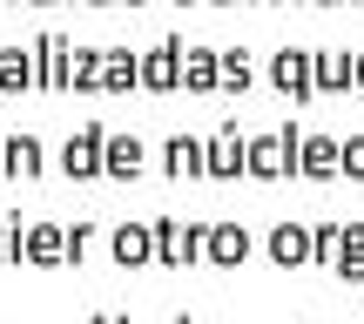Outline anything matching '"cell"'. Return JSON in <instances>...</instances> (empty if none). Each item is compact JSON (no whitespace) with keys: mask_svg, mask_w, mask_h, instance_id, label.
Returning <instances> with one entry per match:
<instances>
[{"mask_svg":"<svg viewBox=\"0 0 364 324\" xmlns=\"http://www.w3.org/2000/svg\"><path fill=\"white\" fill-rule=\"evenodd\" d=\"M203 176H209V182H236V176H250V135L236 129V122H223V129L203 142Z\"/></svg>","mask_w":364,"mask_h":324,"instance_id":"6da1fadb","label":"cell"},{"mask_svg":"<svg viewBox=\"0 0 364 324\" xmlns=\"http://www.w3.org/2000/svg\"><path fill=\"white\" fill-rule=\"evenodd\" d=\"M108 257H115V271H149L156 263V216H122L108 230Z\"/></svg>","mask_w":364,"mask_h":324,"instance_id":"7a4b0ae2","label":"cell"},{"mask_svg":"<svg viewBox=\"0 0 364 324\" xmlns=\"http://www.w3.org/2000/svg\"><path fill=\"white\" fill-rule=\"evenodd\" d=\"M270 81L290 102H311L317 95V48H277L270 54Z\"/></svg>","mask_w":364,"mask_h":324,"instance_id":"3957f363","label":"cell"},{"mask_svg":"<svg viewBox=\"0 0 364 324\" xmlns=\"http://www.w3.org/2000/svg\"><path fill=\"white\" fill-rule=\"evenodd\" d=\"M102 149H108V129H102V122L75 129V135L61 142V176H68V182H95V176H102Z\"/></svg>","mask_w":364,"mask_h":324,"instance_id":"277c9868","label":"cell"},{"mask_svg":"<svg viewBox=\"0 0 364 324\" xmlns=\"http://www.w3.org/2000/svg\"><path fill=\"white\" fill-rule=\"evenodd\" d=\"M250 250H257V236H250L236 216H209V244H203V263H209V271H236Z\"/></svg>","mask_w":364,"mask_h":324,"instance_id":"5b68a950","label":"cell"},{"mask_svg":"<svg viewBox=\"0 0 364 324\" xmlns=\"http://www.w3.org/2000/svg\"><path fill=\"white\" fill-rule=\"evenodd\" d=\"M297 176H304V182H338V176H344V142H338V135H311V129H304Z\"/></svg>","mask_w":364,"mask_h":324,"instance_id":"8992f818","label":"cell"},{"mask_svg":"<svg viewBox=\"0 0 364 324\" xmlns=\"http://www.w3.org/2000/svg\"><path fill=\"white\" fill-rule=\"evenodd\" d=\"M182 54H189V48H182L176 34L156 41V48L142 54V88H149V95H176V88H182Z\"/></svg>","mask_w":364,"mask_h":324,"instance_id":"52a82bcc","label":"cell"},{"mask_svg":"<svg viewBox=\"0 0 364 324\" xmlns=\"http://www.w3.org/2000/svg\"><path fill=\"white\" fill-rule=\"evenodd\" d=\"M68 263V223L34 216L27 223V271H61Z\"/></svg>","mask_w":364,"mask_h":324,"instance_id":"ba28073f","label":"cell"},{"mask_svg":"<svg viewBox=\"0 0 364 324\" xmlns=\"http://www.w3.org/2000/svg\"><path fill=\"white\" fill-rule=\"evenodd\" d=\"M263 250H270L277 271H304V263H311V223H304V216H284L270 236H263Z\"/></svg>","mask_w":364,"mask_h":324,"instance_id":"9c48e42d","label":"cell"},{"mask_svg":"<svg viewBox=\"0 0 364 324\" xmlns=\"http://www.w3.org/2000/svg\"><path fill=\"white\" fill-rule=\"evenodd\" d=\"M149 169V149H142V135H122V129H108V149H102V176H115V182H135Z\"/></svg>","mask_w":364,"mask_h":324,"instance_id":"30bf717a","label":"cell"},{"mask_svg":"<svg viewBox=\"0 0 364 324\" xmlns=\"http://www.w3.org/2000/svg\"><path fill=\"white\" fill-rule=\"evenodd\" d=\"M250 176L257 182H284V176H297V162H290V149H284V135H250Z\"/></svg>","mask_w":364,"mask_h":324,"instance_id":"8fae6325","label":"cell"},{"mask_svg":"<svg viewBox=\"0 0 364 324\" xmlns=\"http://www.w3.org/2000/svg\"><path fill=\"white\" fill-rule=\"evenodd\" d=\"M68 41L61 34H41L34 41V75H41V95H68Z\"/></svg>","mask_w":364,"mask_h":324,"instance_id":"7c38bea8","label":"cell"},{"mask_svg":"<svg viewBox=\"0 0 364 324\" xmlns=\"http://www.w3.org/2000/svg\"><path fill=\"white\" fill-rule=\"evenodd\" d=\"M223 48H189L182 54V95H223Z\"/></svg>","mask_w":364,"mask_h":324,"instance_id":"4fadbf2b","label":"cell"},{"mask_svg":"<svg viewBox=\"0 0 364 324\" xmlns=\"http://www.w3.org/2000/svg\"><path fill=\"white\" fill-rule=\"evenodd\" d=\"M358 54H344V48H317V95H344V88H358Z\"/></svg>","mask_w":364,"mask_h":324,"instance_id":"5bb4252c","label":"cell"},{"mask_svg":"<svg viewBox=\"0 0 364 324\" xmlns=\"http://www.w3.org/2000/svg\"><path fill=\"white\" fill-rule=\"evenodd\" d=\"M41 169H48V149H41V135H7V176L14 182H34L41 176Z\"/></svg>","mask_w":364,"mask_h":324,"instance_id":"9a60e30c","label":"cell"},{"mask_svg":"<svg viewBox=\"0 0 364 324\" xmlns=\"http://www.w3.org/2000/svg\"><path fill=\"white\" fill-rule=\"evenodd\" d=\"M129 88H142V54L108 48V61H102V95H129Z\"/></svg>","mask_w":364,"mask_h":324,"instance_id":"2e32d148","label":"cell"},{"mask_svg":"<svg viewBox=\"0 0 364 324\" xmlns=\"http://www.w3.org/2000/svg\"><path fill=\"white\" fill-rule=\"evenodd\" d=\"M27 88H41L34 48H0V95H27Z\"/></svg>","mask_w":364,"mask_h":324,"instance_id":"e0dca14e","label":"cell"},{"mask_svg":"<svg viewBox=\"0 0 364 324\" xmlns=\"http://www.w3.org/2000/svg\"><path fill=\"white\" fill-rule=\"evenodd\" d=\"M162 169H169L176 182H196L203 176V142H196V135H169V142H162Z\"/></svg>","mask_w":364,"mask_h":324,"instance_id":"ac0fdd59","label":"cell"},{"mask_svg":"<svg viewBox=\"0 0 364 324\" xmlns=\"http://www.w3.org/2000/svg\"><path fill=\"white\" fill-rule=\"evenodd\" d=\"M102 61H108V48H75L68 54V88L75 95H102Z\"/></svg>","mask_w":364,"mask_h":324,"instance_id":"d6986e66","label":"cell"},{"mask_svg":"<svg viewBox=\"0 0 364 324\" xmlns=\"http://www.w3.org/2000/svg\"><path fill=\"white\" fill-rule=\"evenodd\" d=\"M311 263L317 271H338L344 263V223H311Z\"/></svg>","mask_w":364,"mask_h":324,"instance_id":"ffe728a7","label":"cell"},{"mask_svg":"<svg viewBox=\"0 0 364 324\" xmlns=\"http://www.w3.org/2000/svg\"><path fill=\"white\" fill-rule=\"evenodd\" d=\"M0 263L7 271H27V223L21 216H0Z\"/></svg>","mask_w":364,"mask_h":324,"instance_id":"44dd1931","label":"cell"},{"mask_svg":"<svg viewBox=\"0 0 364 324\" xmlns=\"http://www.w3.org/2000/svg\"><path fill=\"white\" fill-rule=\"evenodd\" d=\"M156 263L162 271H182V223L176 216H156Z\"/></svg>","mask_w":364,"mask_h":324,"instance_id":"7402d4cb","label":"cell"},{"mask_svg":"<svg viewBox=\"0 0 364 324\" xmlns=\"http://www.w3.org/2000/svg\"><path fill=\"white\" fill-rule=\"evenodd\" d=\"M216 61H223V95H243L250 81H257V68H250V54H243V48H223Z\"/></svg>","mask_w":364,"mask_h":324,"instance_id":"603a6c76","label":"cell"},{"mask_svg":"<svg viewBox=\"0 0 364 324\" xmlns=\"http://www.w3.org/2000/svg\"><path fill=\"white\" fill-rule=\"evenodd\" d=\"M88 244H95V223L75 216V223H68V263H75V271H81V257H88Z\"/></svg>","mask_w":364,"mask_h":324,"instance_id":"cb8c5ba5","label":"cell"},{"mask_svg":"<svg viewBox=\"0 0 364 324\" xmlns=\"http://www.w3.org/2000/svg\"><path fill=\"white\" fill-rule=\"evenodd\" d=\"M344 176L364 182V135H344Z\"/></svg>","mask_w":364,"mask_h":324,"instance_id":"d4e9b609","label":"cell"},{"mask_svg":"<svg viewBox=\"0 0 364 324\" xmlns=\"http://www.w3.org/2000/svg\"><path fill=\"white\" fill-rule=\"evenodd\" d=\"M338 277H344V284H364V257H344V263H338Z\"/></svg>","mask_w":364,"mask_h":324,"instance_id":"484cf974","label":"cell"},{"mask_svg":"<svg viewBox=\"0 0 364 324\" xmlns=\"http://www.w3.org/2000/svg\"><path fill=\"white\" fill-rule=\"evenodd\" d=\"M351 68H358V95H364V48H358V61H351Z\"/></svg>","mask_w":364,"mask_h":324,"instance_id":"4316f807","label":"cell"},{"mask_svg":"<svg viewBox=\"0 0 364 324\" xmlns=\"http://www.w3.org/2000/svg\"><path fill=\"white\" fill-rule=\"evenodd\" d=\"M81 7H122V0H81Z\"/></svg>","mask_w":364,"mask_h":324,"instance_id":"83f0119b","label":"cell"},{"mask_svg":"<svg viewBox=\"0 0 364 324\" xmlns=\"http://www.w3.org/2000/svg\"><path fill=\"white\" fill-rule=\"evenodd\" d=\"M304 7H338V0H304Z\"/></svg>","mask_w":364,"mask_h":324,"instance_id":"f1b7e54d","label":"cell"},{"mask_svg":"<svg viewBox=\"0 0 364 324\" xmlns=\"http://www.w3.org/2000/svg\"><path fill=\"white\" fill-rule=\"evenodd\" d=\"M0 176H7V142H0Z\"/></svg>","mask_w":364,"mask_h":324,"instance_id":"f546056e","label":"cell"},{"mask_svg":"<svg viewBox=\"0 0 364 324\" xmlns=\"http://www.w3.org/2000/svg\"><path fill=\"white\" fill-rule=\"evenodd\" d=\"M209 7H236V0H209Z\"/></svg>","mask_w":364,"mask_h":324,"instance_id":"4dcf8cb0","label":"cell"},{"mask_svg":"<svg viewBox=\"0 0 364 324\" xmlns=\"http://www.w3.org/2000/svg\"><path fill=\"white\" fill-rule=\"evenodd\" d=\"M27 7H54V0H27Z\"/></svg>","mask_w":364,"mask_h":324,"instance_id":"1f68e13d","label":"cell"},{"mask_svg":"<svg viewBox=\"0 0 364 324\" xmlns=\"http://www.w3.org/2000/svg\"><path fill=\"white\" fill-rule=\"evenodd\" d=\"M182 7H209V0H182Z\"/></svg>","mask_w":364,"mask_h":324,"instance_id":"d6a6232c","label":"cell"},{"mask_svg":"<svg viewBox=\"0 0 364 324\" xmlns=\"http://www.w3.org/2000/svg\"><path fill=\"white\" fill-rule=\"evenodd\" d=\"M250 7H277V0H250Z\"/></svg>","mask_w":364,"mask_h":324,"instance_id":"836d02e7","label":"cell"},{"mask_svg":"<svg viewBox=\"0 0 364 324\" xmlns=\"http://www.w3.org/2000/svg\"><path fill=\"white\" fill-rule=\"evenodd\" d=\"M169 324H196V318H169Z\"/></svg>","mask_w":364,"mask_h":324,"instance_id":"e575fe53","label":"cell"},{"mask_svg":"<svg viewBox=\"0 0 364 324\" xmlns=\"http://www.w3.org/2000/svg\"><path fill=\"white\" fill-rule=\"evenodd\" d=\"M122 7H142V0H122Z\"/></svg>","mask_w":364,"mask_h":324,"instance_id":"d590c367","label":"cell"},{"mask_svg":"<svg viewBox=\"0 0 364 324\" xmlns=\"http://www.w3.org/2000/svg\"><path fill=\"white\" fill-rule=\"evenodd\" d=\"M108 324H129V318H108Z\"/></svg>","mask_w":364,"mask_h":324,"instance_id":"8d00e7d4","label":"cell"},{"mask_svg":"<svg viewBox=\"0 0 364 324\" xmlns=\"http://www.w3.org/2000/svg\"><path fill=\"white\" fill-rule=\"evenodd\" d=\"M88 324H108V318H88Z\"/></svg>","mask_w":364,"mask_h":324,"instance_id":"74e56055","label":"cell"},{"mask_svg":"<svg viewBox=\"0 0 364 324\" xmlns=\"http://www.w3.org/2000/svg\"><path fill=\"white\" fill-rule=\"evenodd\" d=\"M0 7H7V0H0Z\"/></svg>","mask_w":364,"mask_h":324,"instance_id":"f35d334b","label":"cell"},{"mask_svg":"<svg viewBox=\"0 0 364 324\" xmlns=\"http://www.w3.org/2000/svg\"><path fill=\"white\" fill-rule=\"evenodd\" d=\"M75 7H81V0H75Z\"/></svg>","mask_w":364,"mask_h":324,"instance_id":"ab89813d","label":"cell"},{"mask_svg":"<svg viewBox=\"0 0 364 324\" xmlns=\"http://www.w3.org/2000/svg\"><path fill=\"white\" fill-rule=\"evenodd\" d=\"M358 7H364V0H358Z\"/></svg>","mask_w":364,"mask_h":324,"instance_id":"60d3db41","label":"cell"}]
</instances>
